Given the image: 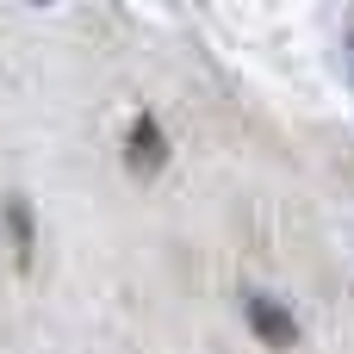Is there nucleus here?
<instances>
[{
  "instance_id": "nucleus-3",
  "label": "nucleus",
  "mask_w": 354,
  "mask_h": 354,
  "mask_svg": "<svg viewBox=\"0 0 354 354\" xmlns=\"http://www.w3.org/2000/svg\"><path fill=\"white\" fill-rule=\"evenodd\" d=\"M6 236H12V255H19V261H31V243H37V218H31L25 193H12V199H6Z\"/></svg>"
},
{
  "instance_id": "nucleus-1",
  "label": "nucleus",
  "mask_w": 354,
  "mask_h": 354,
  "mask_svg": "<svg viewBox=\"0 0 354 354\" xmlns=\"http://www.w3.org/2000/svg\"><path fill=\"white\" fill-rule=\"evenodd\" d=\"M243 317H249L255 342H268V348H299V317H292L274 292H243Z\"/></svg>"
},
{
  "instance_id": "nucleus-2",
  "label": "nucleus",
  "mask_w": 354,
  "mask_h": 354,
  "mask_svg": "<svg viewBox=\"0 0 354 354\" xmlns=\"http://www.w3.org/2000/svg\"><path fill=\"white\" fill-rule=\"evenodd\" d=\"M124 162H131L137 174H162V162H168V137H162V124H156L149 112L131 124V137H124Z\"/></svg>"
}]
</instances>
